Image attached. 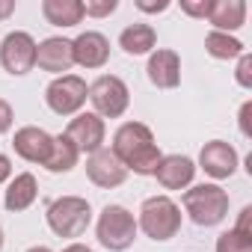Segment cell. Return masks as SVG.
I'll return each mask as SVG.
<instances>
[{
  "label": "cell",
  "instance_id": "obj_1",
  "mask_svg": "<svg viewBox=\"0 0 252 252\" xmlns=\"http://www.w3.org/2000/svg\"><path fill=\"white\" fill-rule=\"evenodd\" d=\"M110 152L122 160V166L134 172V175H155L158 163H160V149L155 143V134L149 125L143 122H125L119 125V131L113 134V146Z\"/></svg>",
  "mask_w": 252,
  "mask_h": 252
},
{
  "label": "cell",
  "instance_id": "obj_2",
  "mask_svg": "<svg viewBox=\"0 0 252 252\" xmlns=\"http://www.w3.org/2000/svg\"><path fill=\"white\" fill-rule=\"evenodd\" d=\"M181 205H184L187 217L202 228H214L228 217V193L220 184H196V187L184 190Z\"/></svg>",
  "mask_w": 252,
  "mask_h": 252
},
{
  "label": "cell",
  "instance_id": "obj_3",
  "mask_svg": "<svg viewBox=\"0 0 252 252\" xmlns=\"http://www.w3.org/2000/svg\"><path fill=\"white\" fill-rule=\"evenodd\" d=\"M137 228H143V234L158 240V243L172 240L181 231V208L169 196H149L140 205Z\"/></svg>",
  "mask_w": 252,
  "mask_h": 252
},
{
  "label": "cell",
  "instance_id": "obj_4",
  "mask_svg": "<svg viewBox=\"0 0 252 252\" xmlns=\"http://www.w3.org/2000/svg\"><path fill=\"white\" fill-rule=\"evenodd\" d=\"M137 217L122 208V205H107L101 214H98V222H95V234H98V243L110 252H125L131 249L134 240H137Z\"/></svg>",
  "mask_w": 252,
  "mask_h": 252
},
{
  "label": "cell",
  "instance_id": "obj_5",
  "mask_svg": "<svg viewBox=\"0 0 252 252\" xmlns=\"http://www.w3.org/2000/svg\"><path fill=\"white\" fill-rule=\"evenodd\" d=\"M45 217L57 237H80L92 222V205L83 196H60L48 205Z\"/></svg>",
  "mask_w": 252,
  "mask_h": 252
},
{
  "label": "cell",
  "instance_id": "obj_6",
  "mask_svg": "<svg viewBox=\"0 0 252 252\" xmlns=\"http://www.w3.org/2000/svg\"><path fill=\"white\" fill-rule=\"evenodd\" d=\"M89 101L95 107V116L101 119H119L125 116L131 104V92H128V83L116 74H101L89 83Z\"/></svg>",
  "mask_w": 252,
  "mask_h": 252
},
{
  "label": "cell",
  "instance_id": "obj_7",
  "mask_svg": "<svg viewBox=\"0 0 252 252\" xmlns=\"http://www.w3.org/2000/svg\"><path fill=\"white\" fill-rule=\"evenodd\" d=\"M86 98H89V86L77 74L54 77L48 83V89H45V101L57 116H77L80 107L86 104Z\"/></svg>",
  "mask_w": 252,
  "mask_h": 252
},
{
  "label": "cell",
  "instance_id": "obj_8",
  "mask_svg": "<svg viewBox=\"0 0 252 252\" xmlns=\"http://www.w3.org/2000/svg\"><path fill=\"white\" fill-rule=\"evenodd\" d=\"M0 65L15 77L33 71L36 68V39L24 30L9 33L3 39V45H0Z\"/></svg>",
  "mask_w": 252,
  "mask_h": 252
},
{
  "label": "cell",
  "instance_id": "obj_9",
  "mask_svg": "<svg viewBox=\"0 0 252 252\" xmlns=\"http://www.w3.org/2000/svg\"><path fill=\"white\" fill-rule=\"evenodd\" d=\"M80 155H92L98 149H104V140H107V128H104V119L95 116V113H77L71 122H68V128L63 131Z\"/></svg>",
  "mask_w": 252,
  "mask_h": 252
},
{
  "label": "cell",
  "instance_id": "obj_10",
  "mask_svg": "<svg viewBox=\"0 0 252 252\" xmlns=\"http://www.w3.org/2000/svg\"><path fill=\"white\" fill-rule=\"evenodd\" d=\"M12 149H15V155L21 160L45 166V160L51 158V149H54V137L48 131L36 128V125H24V128H18L15 137H12Z\"/></svg>",
  "mask_w": 252,
  "mask_h": 252
},
{
  "label": "cell",
  "instance_id": "obj_11",
  "mask_svg": "<svg viewBox=\"0 0 252 252\" xmlns=\"http://www.w3.org/2000/svg\"><path fill=\"white\" fill-rule=\"evenodd\" d=\"M86 175L95 187H104V190H113L119 184H125L128 178V169L122 166V160L110 152V149H98L86 158Z\"/></svg>",
  "mask_w": 252,
  "mask_h": 252
},
{
  "label": "cell",
  "instance_id": "obj_12",
  "mask_svg": "<svg viewBox=\"0 0 252 252\" xmlns=\"http://www.w3.org/2000/svg\"><path fill=\"white\" fill-rule=\"evenodd\" d=\"M196 169H205V175H211L214 181L231 178L234 169H237V152H234V146H228L222 140L205 143L202 152H199V166Z\"/></svg>",
  "mask_w": 252,
  "mask_h": 252
},
{
  "label": "cell",
  "instance_id": "obj_13",
  "mask_svg": "<svg viewBox=\"0 0 252 252\" xmlns=\"http://www.w3.org/2000/svg\"><path fill=\"white\" fill-rule=\"evenodd\" d=\"M71 54H74V65L80 68H104L110 60V42L104 33L86 30L71 42Z\"/></svg>",
  "mask_w": 252,
  "mask_h": 252
},
{
  "label": "cell",
  "instance_id": "obj_14",
  "mask_svg": "<svg viewBox=\"0 0 252 252\" xmlns=\"http://www.w3.org/2000/svg\"><path fill=\"white\" fill-rule=\"evenodd\" d=\"M36 65L42 71H51L57 77H63L71 65H74V54H71V39L63 36H51L45 42L36 45Z\"/></svg>",
  "mask_w": 252,
  "mask_h": 252
},
{
  "label": "cell",
  "instance_id": "obj_15",
  "mask_svg": "<svg viewBox=\"0 0 252 252\" xmlns=\"http://www.w3.org/2000/svg\"><path fill=\"white\" fill-rule=\"evenodd\" d=\"M155 178L163 190H184L196 178V163L187 155H163L155 169Z\"/></svg>",
  "mask_w": 252,
  "mask_h": 252
},
{
  "label": "cell",
  "instance_id": "obj_16",
  "mask_svg": "<svg viewBox=\"0 0 252 252\" xmlns=\"http://www.w3.org/2000/svg\"><path fill=\"white\" fill-rule=\"evenodd\" d=\"M146 74L158 89H175L181 83V57L169 48H158L149 57Z\"/></svg>",
  "mask_w": 252,
  "mask_h": 252
},
{
  "label": "cell",
  "instance_id": "obj_17",
  "mask_svg": "<svg viewBox=\"0 0 252 252\" xmlns=\"http://www.w3.org/2000/svg\"><path fill=\"white\" fill-rule=\"evenodd\" d=\"M36 196H39V181H36V175H33V172H21V175H15V178L9 181V187H6V193H3V205H6V211L18 214V211H27V208L36 202Z\"/></svg>",
  "mask_w": 252,
  "mask_h": 252
},
{
  "label": "cell",
  "instance_id": "obj_18",
  "mask_svg": "<svg viewBox=\"0 0 252 252\" xmlns=\"http://www.w3.org/2000/svg\"><path fill=\"white\" fill-rule=\"evenodd\" d=\"M208 21L214 24V30L231 36L234 30H240L246 24V3L243 0H214Z\"/></svg>",
  "mask_w": 252,
  "mask_h": 252
},
{
  "label": "cell",
  "instance_id": "obj_19",
  "mask_svg": "<svg viewBox=\"0 0 252 252\" xmlns=\"http://www.w3.org/2000/svg\"><path fill=\"white\" fill-rule=\"evenodd\" d=\"M158 45V33L152 24H131L119 33V48L128 54V57H143L152 54Z\"/></svg>",
  "mask_w": 252,
  "mask_h": 252
},
{
  "label": "cell",
  "instance_id": "obj_20",
  "mask_svg": "<svg viewBox=\"0 0 252 252\" xmlns=\"http://www.w3.org/2000/svg\"><path fill=\"white\" fill-rule=\"evenodd\" d=\"M42 15L54 27H74L83 21L80 0H42Z\"/></svg>",
  "mask_w": 252,
  "mask_h": 252
},
{
  "label": "cell",
  "instance_id": "obj_21",
  "mask_svg": "<svg viewBox=\"0 0 252 252\" xmlns=\"http://www.w3.org/2000/svg\"><path fill=\"white\" fill-rule=\"evenodd\" d=\"M77 160H80L77 146H74L65 134H60V137H54V149H51V158L45 160V169L54 172V175H60V172H71V169L77 166Z\"/></svg>",
  "mask_w": 252,
  "mask_h": 252
},
{
  "label": "cell",
  "instance_id": "obj_22",
  "mask_svg": "<svg viewBox=\"0 0 252 252\" xmlns=\"http://www.w3.org/2000/svg\"><path fill=\"white\" fill-rule=\"evenodd\" d=\"M205 51L214 57V60H237L246 48L240 39L228 36V33H220V30H211L205 36Z\"/></svg>",
  "mask_w": 252,
  "mask_h": 252
},
{
  "label": "cell",
  "instance_id": "obj_23",
  "mask_svg": "<svg viewBox=\"0 0 252 252\" xmlns=\"http://www.w3.org/2000/svg\"><path fill=\"white\" fill-rule=\"evenodd\" d=\"M217 252H252V237H243L240 231L228 228L217 237Z\"/></svg>",
  "mask_w": 252,
  "mask_h": 252
},
{
  "label": "cell",
  "instance_id": "obj_24",
  "mask_svg": "<svg viewBox=\"0 0 252 252\" xmlns=\"http://www.w3.org/2000/svg\"><path fill=\"white\" fill-rule=\"evenodd\" d=\"M119 9V0H86L83 3V15L89 18H107Z\"/></svg>",
  "mask_w": 252,
  "mask_h": 252
},
{
  "label": "cell",
  "instance_id": "obj_25",
  "mask_svg": "<svg viewBox=\"0 0 252 252\" xmlns=\"http://www.w3.org/2000/svg\"><path fill=\"white\" fill-rule=\"evenodd\" d=\"M234 80H237V86H243V89H252V57H249L246 51H243V54L237 57Z\"/></svg>",
  "mask_w": 252,
  "mask_h": 252
},
{
  "label": "cell",
  "instance_id": "obj_26",
  "mask_svg": "<svg viewBox=\"0 0 252 252\" xmlns=\"http://www.w3.org/2000/svg\"><path fill=\"white\" fill-rule=\"evenodd\" d=\"M214 0H181V12L190 18H208Z\"/></svg>",
  "mask_w": 252,
  "mask_h": 252
},
{
  "label": "cell",
  "instance_id": "obj_27",
  "mask_svg": "<svg viewBox=\"0 0 252 252\" xmlns=\"http://www.w3.org/2000/svg\"><path fill=\"white\" fill-rule=\"evenodd\" d=\"M172 3H169V0H158V3H155V0H137V9L140 12H149V15H158V12H166Z\"/></svg>",
  "mask_w": 252,
  "mask_h": 252
},
{
  "label": "cell",
  "instance_id": "obj_28",
  "mask_svg": "<svg viewBox=\"0 0 252 252\" xmlns=\"http://www.w3.org/2000/svg\"><path fill=\"white\" fill-rule=\"evenodd\" d=\"M12 122H15V113H12L9 101L0 98V134H6V131L12 128Z\"/></svg>",
  "mask_w": 252,
  "mask_h": 252
},
{
  "label": "cell",
  "instance_id": "obj_29",
  "mask_svg": "<svg viewBox=\"0 0 252 252\" xmlns=\"http://www.w3.org/2000/svg\"><path fill=\"white\" fill-rule=\"evenodd\" d=\"M240 134L243 137H252V101H246L240 107Z\"/></svg>",
  "mask_w": 252,
  "mask_h": 252
},
{
  "label": "cell",
  "instance_id": "obj_30",
  "mask_svg": "<svg viewBox=\"0 0 252 252\" xmlns=\"http://www.w3.org/2000/svg\"><path fill=\"white\" fill-rule=\"evenodd\" d=\"M249 220H252V205H246V208L240 211V220H237L234 231H240L243 237H252V225H249Z\"/></svg>",
  "mask_w": 252,
  "mask_h": 252
},
{
  "label": "cell",
  "instance_id": "obj_31",
  "mask_svg": "<svg viewBox=\"0 0 252 252\" xmlns=\"http://www.w3.org/2000/svg\"><path fill=\"white\" fill-rule=\"evenodd\" d=\"M9 175H12V160L6 155H0V184L9 181Z\"/></svg>",
  "mask_w": 252,
  "mask_h": 252
},
{
  "label": "cell",
  "instance_id": "obj_32",
  "mask_svg": "<svg viewBox=\"0 0 252 252\" xmlns=\"http://www.w3.org/2000/svg\"><path fill=\"white\" fill-rule=\"evenodd\" d=\"M15 12V0H0V21H6Z\"/></svg>",
  "mask_w": 252,
  "mask_h": 252
},
{
  "label": "cell",
  "instance_id": "obj_33",
  "mask_svg": "<svg viewBox=\"0 0 252 252\" xmlns=\"http://www.w3.org/2000/svg\"><path fill=\"white\" fill-rule=\"evenodd\" d=\"M63 252H95V249H89L86 243H68V246H65Z\"/></svg>",
  "mask_w": 252,
  "mask_h": 252
},
{
  "label": "cell",
  "instance_id": "obj_34",
  "mask_svg": "<svg viewBox=\"0 0 252 252\" xmlns=\"http://www.w3.org/2000/svg\"><path fill=\"white\" fill-rule=\"evenodd\" d=\"M27 252H54V249H48V246H30Z\"/></svg>",
  "mask_w": 252,
  "mask_h": 252
},
{
  "label": "cell",
  "instance_id": "obj_35",
  "mask_svg": "<svg viewBox=\"0 0 252 252\" xmlns=\"http://www.w3.org/2000/svg\"><path fill=\"white\" fill-rule=\"evenodd\" d=\"M0 249H3V228H0Z\"/></svg>",
  "mask_w": 252,
  "mask_h": 252
}]
</instances>
